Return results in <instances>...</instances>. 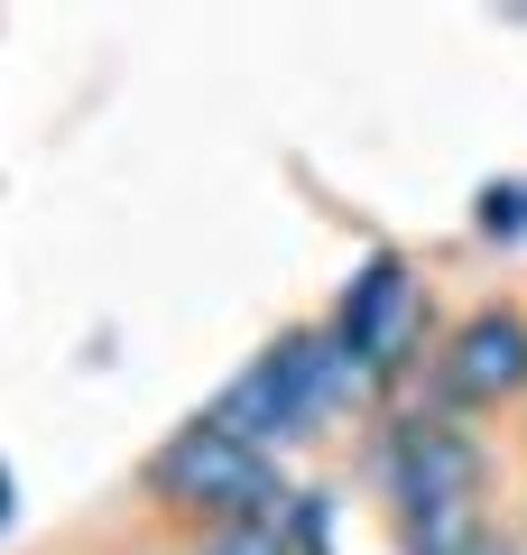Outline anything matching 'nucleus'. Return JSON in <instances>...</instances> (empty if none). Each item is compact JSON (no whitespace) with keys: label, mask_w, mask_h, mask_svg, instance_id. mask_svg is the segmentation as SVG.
Segmentation results:
<instances>
[{"label":"nucleus","mask_w":527,"mask_h":555,"mask_svg":"<svg viewBox=\"0 0 527 555\" xmlns=\"http://www.w3.org/2000/svg\"><path fill=\"white\" fill-rule=\"evenodd\" d=\"M380 481H389L408 555H481L500 537L490 528V454L445 408H408L380 436Z\"/></svg>","instance_id":"obj_1"},{"label":"nucleus","mask_w":527,"mask_h":555,"mask_svg":"<svg viewBox=\"0 0 527 555\" xmlns=\"http://www.w3.org/2000/svg\"><path fill=\"white\" fill-rule=\"evenodd\" d=\"M149 500L176 509V518H204V528H232V518H259V509H278L296 491L278 481V454H259L250 436H232L222 416H185L149 454Z\"/></svg>","instance_id":"obj_2"},{"label":"nucleus","mask_w":527,"mask_h":555,"mask_svg":"<svg viewBox=\"0 0 527 555\" xmlns=\"http://www.w3.org/2000/svg\"><path fill=\"white\" fill-rule=\"evenodd\" d=\"M351 389H361V371L333 352V334H287V343H269V352H259L204 416H222V426H232V436H250L259 454H278V444L314 436V426H324Z\"/></svg>","instance_id":"obj_3"},{"label":"nucleus","mask_w":527,"mask_h":555,"mask_svg":"<svg viewBox=\"0 0 527 555\" xmlns=\"http://www.w3.org/2000/svg\"><path fill=\"white\" fill-rule=\"evenodd\" d=\"M333 352L351 361L361 379H380V371H398L408 361V334H416V287H408V259L398 250H371L361 259V278L343 287V306H333Z\"/></svg>","instance_id":"obj_4"},{"label":"nucleus","mask_w":527,"mask_h":555,"mask_svg":"<svg viewBox=\"0 0 527 555\" xmlns=\"http://www.w3.org/2000/svg\"><path fill=\"white\" fill-rule=\"evenodd\" d=\"M518 389H527V315H509V306L463 315L445 334V352H435V398H445V416L500 408V398H518Z\"/></svg>","instance_id":"obj_5"},{"label":"nucleus","mask_w":527,"mask_h":555,"mask_svg":"<svg viewBox=\"0 0 527 555\" xmlns=\"http://www.w3.org/2000/svg\"><path fill=\"white\" fill-rule=\"evenodd\" d=\"M481 232L490 241H518L527 232V185H490V195H481Z\"/></svg>","instance_id":"obj_6"},{"label":"nucleus","mask_w":527,"mask_h":555,"mask_svg":"<svg viewBox=\"0 0 527 555\" xmlns=\"http://www.w3.org/2000/svg\"><path fill=\"white\" fill-rule=\"evenodd\" d=\"M481 555H527V546H509V537H490V546H481Z\"/></svg>","instance_id":"obj_7"},{"label":"nucleus","mask_w":527,"mask_h":555,"mask_svg":"<svg viewBox=\"0 0 527 555\" xmlns=\"http://www.w3.org/2000/svg\"><path fill=\"white\" fill-rule=\"evenodd\" d=\"M0 518H10V473H0Z\"/></svg>","instance_id":"obj_8"}]
</instances>
